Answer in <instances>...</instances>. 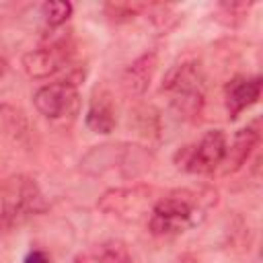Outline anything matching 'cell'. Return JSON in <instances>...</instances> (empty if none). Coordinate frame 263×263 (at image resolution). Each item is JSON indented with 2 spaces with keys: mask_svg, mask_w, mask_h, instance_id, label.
<instances>
[{
  "mask_svg": "<svg viewBox=\"0 0 263 263\" xmlns=\"http://www.w3.org/2000/svg\"><path fill=\"white\" fill-rule=\"evenodd\" d=\"M150 197V189L146 187H132V189H111L103 193L99 199V208L107 214L119 218H136L144 212V205Z\"/></svg>",
  "mask_w": 263,
  "mask_h": 263,
  "instance_id": "obj_7",
  "label": "cell"
},
{
  "mask_svg": "<svg viewBox=\"0 0 263 263\" xmlns=\"http://www.w3.org/2000/svg\"><path fill=\"white\" fill-rule=\"evenodd\" d=\"M226 134L222 129H210L199 138V142L179 148L175 154V164L191 175L214 173L226 156Z\"/></svg>",
  "mask_w": 263,
  "mask_h": 263,
  "instance_id": "obj_3",
  "label": "cell"
},
{
  "mask_svg": "<svg viewBox=\"0 0 263 263\" xmlns=\"http://www.w3.org/2000/svg\"><path fill=\"white\" fill-rule=\"evenodd\" d=\"M158 55L156 51H148L140 58H136L121 74V88L127 97H140L148 90L150 80L156 72Z\"/></svg>",
  "mask_w": 263,
  "mask_h": 263,
  "instance_id": "obj_10",
  "label": "cell"
},
{
  "mask_svg": "<svg viewBox=\"0 0 263 263\" xmlns=\"http://www.w3.org/2000/svg\"><path fill=\"white\" fill-rule=\"evenodd\" d=\"M45 208L47 205H45L43 193L33 179L29 177L10 179L4 191V212H2V218L8 224L21 222L27 216H35Z\"/></svg>",
  "mask_w": 263,
  "mask_h": 263,
  "instance_id": "obj_4",
  "label": "cell"
},
{
  "mask_svg": "<svg viewBox=\"0 0 263 263\" xmlns=\"http://www.w3.org/2000/svg\"><path fill=\"white\" fill-rule=\"evenodd\" d=\"M23 263H49V259H47V255H45L43 251H31V253L25 257Z\"/></svg>",
  "mask_w": 263,
  "mask_h": 263,
  "instance_id": "obj_14",
  "label": "cell"
},
{
  "mask_svg": "<svg viewBox=\"0 0 263 263\" xmlns=\"http://www.w3.org/2000/svg\"><path fill=\"white\" fill-rule=\"evenodd\" d=\"M33 105L45 119L58 121V119L76 115L80 97L74 82L60 80V82H51L37 88L33 95Z\"/></svg>",
  "mask_w": 263,
  "mask_h": 263,
  "instance_id": "obj_5",
  "label": "cell"
},
{
  "mask_svg": "<svg viewBox=\"0 0 263 263\" xmlns=\"http://www.w3.org/2000/svg\"><path fill=\"white\" fill-rule=\"evenodd\" d=\"M115 109L107 90H97L86 111V127L95 134H111L115 127Z\"/></svg>",
  "mask_w": 263,
  "mask_h": 263,
  "instance_id": "obj_11",
  "label": "cell"
},
{
  "mask_svg": "<svg viewBox=\"0 0 263 263\" xmlns=\"http://www.w3.org/2000/svg\"><path fill=\"white\" fill-rule=\"evenodd\" d=\"M68 53L64 45H45L39 49H31L23 55V70L31 78H49L66 68Z\"/></svg>",
  "mask_w": 263,
  "mask_h": 263,
  "instance_id": "obj_8",
  "label": "cell"
},
{
  "mask_svg": "<svg viewBox=\"0 0 263 263\" xmlns=\"http://www.w3.org/2000/svg\"><path fill=\"white\" fill-rule=\"evenodd\" d=\"M261 140V132H259V121H253L249 125H245L242 129H238L234 134V140L226 146V156L222 160V173H236L253 154V150L257 148Z\"/></svg>",
  "mask_w": 263,
  "mask_h": 263,
  "instance_id": "obj_9",
  "label": "cell"
},
{
  "mask_svg": "<svg viewBox=\"0 0 263 263\" xmlns=\"http://www.w3.org/2000/svg\"><path fill=\"white\" fill-rule=\"evenodd\" d=\"M160 90L171 97V105L181 117H197L205 103V78L199 62L191 60L175 64L166 72Z\"/></svg>",
  "mask_w": 263,
  "mask_h": 263,
  "instance_id": "obj_2",
  "label": "cell"
},
{
  "mask_svg": "<svg viewBox=\"0 0 263 263\" xmlns=\"http://www.w3.org/2000/svg\"><path fill=\"white\" fill-rule=\"evenodd\" d=\"M74 263H134V257L125 247V242L105 240L78 253Z\"/></svg>",
  "mask_w": 263,
  "mask_h": 263,
  "instance_id": "obj_12",
  "label": "cell"
},
{
  "mask_svg": "<svg viewBox=\"0 0 263 263\" xmlns=\"http://www.w3.org/2000/svg\"><path fill=\"white\" fill-rule=\"evenodd\" d=\"M6 68H8V64H6V60H2V58H0V78L4 76V72H6Z\"/></svg>",
  "mask_w": 263,
  "mask_h": 263,
  "instance_id": "obj_15",
  "label": "cell"
},
{
  "mask_svg": "<svg viewBox=\"0 0 263 263\" xmlns=\"http://www.w3.org/2000/svg\"><path fill=\"white\" fill-rule=\"evenodd\" d=\"M261 76H236L224 88V105L230 119H236L242 111L253 107L261 97Z\"/></svg>",
  "mask_w": 263,
  "mask_h": 263,
  "instance_id": "obj_6",
  "label": "cell"
},
{
  "mask_svg": "<svg viewBox=\"0 0 263 263\" xmlns=\"http://www.w3.org/2000/svg\"><path fill=\"white\" fill-rule=\"evenodd\" d=\"M218 203V191L212 187L173 189L150 210L148 230L154 236H177L197 226Z\"/></svg>",
  "mask_w": 263,
  "mask_h": 263,
  "instance_id": "obj_1",
  "label": "cell"
},
{
  "mask_svg": "<svg viewBox=\"0 0 263 263\" xmlns=\"http://www.w3.org/2000/svg\"><path fill=\"white\" fill-rule=\"evenodd\" d=\"M41 16L49 27H60L72 16V4L68 0H47L41 4Z\"/></svg>",
  "mask_w": 263,
  "mask_h": 263,
  "instance_id": "obj_13",
  "label": "cell"
}]
</instances>
